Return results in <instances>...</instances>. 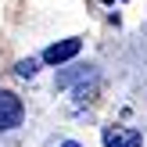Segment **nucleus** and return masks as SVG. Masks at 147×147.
<instances>
[{
	"instance_id": "obj_2",
	"label": "nucleus",
	"mask_w": 147,
	"mask_h": 147,
	"mask_svg": "<svg viewBox=\"0 0 147 147\" xmlns=\"http://www.w3.org/2000/svg\"><path fill=\"white\" fill-rule=\"evenodd\" d=\"M144 136L129 126H108L104 129V147H140Z\"/></svg>"
},
{
	"instance_id": "obj_1",
	"label": "nucleus",
	"mask_w": 147,
	"mask_h": 147,
	"mask_svg": "<svg viewBox=\"0 0 147 147\" xmlns=\"http://www.w3.org/2000/svg\"><path fill=\"white\" fill-rule=\"evenodd\" d=\"M22 115H25L22 100L14 97L11 90H0V133H4V129H14V126H22Z\"/></svg>"
},
{
	"instance_id": "obj_4",
	"label": "nucleus",
	"mask_w": 147,
	"mask_h": 147,
	"mask_svg": "<svg viewBox=\"0 0 147 147\" xmlns=\"http://www.w3.org/2000/svg\"><path fill=\"white\" fill-rule=\"evenodd\" d=\"M36 68H40V61H36V57L18 61V76H22V79H32V76H36Z\"/></svg>"
},
{
	"instance_id": "obj_3",
	"label": "nucleus",
	"mask_w": 147,
	"mask_h": 147,
	"mask_svg": "<svg viewBox=\"0 0 147 147\" xmlns=\"http://www.w3.org/2000/svg\"><path fill=\"white\" fill-rule=\"evenodd\" d=\"M79 47H83L79 40H61V43H54V47H47L43 61H47V65H61V61H68V57H76Z\"/></svg>"
},
{
	"instance_id": "obj_5",
	"label": "nucleus",
	"mask_w": 147,
	"mask_h": 147,
	"mask_svg": "<svg viewBox=\"0 0 147 147\" xmlns=\"http://www.w3.org/2000/svg\"><path fill=\"white\" fill-rule=\"evenodd\" d=\"M61 147H79V144H76V140H68V144H61Z\"/></svg>"
}]
</instances>
